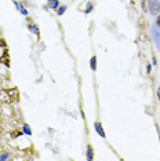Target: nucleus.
Segmentation results:
<instances>
[{"label": "nucleus", "instance_id": "obj_1", "mask_svg": "<svg viewBox=\"0 0 160 161\" xmlns=\"http://www.w3.org/2000/svg\"><path fill=\"white\" fill-rule=\"evenodd\" d=\"M149 12L153 17L160 15V0H149Z\"/></svg>", "mask_w": 160, "mask_h": 161}, {"label": "nucleus", "instance_id": "obj_2", "mask_svg": "<svg viewBox=\"0 0 160 161\" xmlns=\"http://www.w3.org/2000/svg\"><path fill=\"white\" fill-rule=\"evenodd\" d=\"M94 128H95V131H97V134L101 136V138H106V135H105V131H103L102 128V124L99 123V121H95L94 123Z\"/></svg>", "mask_w": 160, "mask_h": 161}, {"label": "nucleus", "instance_id": "obj_3", "mask_svg": "<svg viewBox=\"0 0 160 161\" xmlns=\"http://www.w3.org/2000/svg\"><path fill=\"white\" fill-rule=\"evenodd\" d=\"M47 4H48V7H50L51 10H57L58 7L61 6V4H59V0H48Z\"/></svg>", "mask_w": 160, "mask_h": 161}, {"label": "nucleus", "instance_id": "obj_4", "mask_svg": "<svg viewBox=\"0 0 160 161\" xmlns=\"http://www.w3.org/2000/svg\"><path fill=\"white\" fill-rule=\"evenodd\" d=\"M28 29L32 32V33H34V35H39V26L36 25V23L33 22H29L28 23Z\"/></svg>", "mask_w": 160, "mask_h": 161}, {"label": "nucleus", "instance_id": "obj_5", "mask_svg": "<svg viewBox=\"0 0 160 161\" xmlns=\"http://www.w3.org/2000/svg\"><path fill=\"white\" fill-rule=\"evenodd\" d=\"M86 158H87L88 161H91L92 158H94V150H92V147L90 146V145L87 146V154H86Z\"/></svg>", "mask_w": 160, "mask_h": 161}, {"label": "nucleus", "instance_id": "obj_6", "mask_svg": "<svg viewBox=\"0 0 160 161\" xmlns=\"http://www.w3.org/2000/svg\"><path fill=\"white\" fill-rule=\"evenodd\" d=\"M90 68H91L92 72L97 70V57H95V55H92L91 59H90Z\"/></svg>", "mask_w": 160, "mask_h": 161}, {"label": "nucleus", "instance_id": "obj_7", "mask_svg": "<svg viewBox=\"0 0 160 161\" xmlns=\"http://www.w3.org/2000/svg\"><path fill=\"white\" fill-rule=\"evenodd\" d=\"M8 158H11V153L10 151H4V153L0 154V161H6Z\"/></svg>", "mask_w": 160, "mask_h": 161}, {"label": "nucleus", "instance_id": "obj_8", "mask_svg": "<svg viewBox=\"0 0 160 161\" xmlns=\"http://www.w3.org/2000/svg\"><path fill=\"white\" fill-rule=\"evenodd\" d=\"M22 131H23V134H26V135H32V129H30V127H29V124H23L22 125Z\"/></svg>", "mask_w": 160, "mask_h": 161}, {"label": "nucleus", "instance_id": "obj_9", "mask_svg": "<svg viewBox=\"0 0 160 161\" xmlns=\"http://www.w3.org/2000/svg\"><path fill=\"white\" fill-rule=\"evenodd\" d=\"M66 8H68V6H65V4H62V6H59L57 8V14L58 15H62L63 12L66 11Z\"/></svg>", "mask_w": 160, "mask_h": 161}, {"label": "nucleus", "instance_id": "obj_10", "mask_svg": "<svg viewBox=\"0 0 160 161\" xmlns=\"http://www.w3.org/2000/svg\"><path fill=\"white\" fill-rule=\"evenodd\" d=\"M92 8H94L92 3H87V8L84 10V14H90V12L92 11Z\"/></svg>", "mask_w": 160, "mask_h": 161}, {"label": "nucleus", "instance_id": "obj_11", "mask_svg": "<svg viewBox=\"0 0 160 161\" xmlns=\"http://www.w3.org/2000/svg\"><path fill=\"white\" fill-rule=\"evenodd\" d=\"M14 6L17 7V10H21V8H22V4H21V3H19V1H17V0H14Z\"/></svg>", "mask_w": 160, "mask_h": 161}, {"label": "nucleus", "instance_id": "obj_12", "mask_svg": "<svg viewBox=\"0 0 160 161\" xmlns=\"http://www.w3.org/2000/svg\"><path fill=\"white\" fill-rule=\"evenodd\" d=\"M19 11H21V14H22V15H25V17H26V15H28V10H26V8H25V7H22V8H21V10H19Z\"/></svg>", "mask_w": 160, "mask_h": 161}, {"label": "nucleus", "instance_id": "obj_13", "mask_svg": "<svg viewBox=\"0 0 160 161\" xmlns=\"http://www.w3.org/2000/svg\"><path fill=\"white\" fill-rule=\"evenodd\" d=\"M152 65H157V59H156V57H153V59H152Z\"/></svg>", "mask_w": 160, "mask_h": 161}, {"label": "nucleus", "instance_id": "obj_14", "mask_svg": "<svg viewBox=\"0 0 160 161\" xmlns=\"http://www.w3.org/2000/svg\"><path fill=\"white\" fill-rule=\"evenodd\" d=\"M146 70H148V72H150V63H148V65H146Z\"/></svg>", "mask_w": 160, "mask_h": 161}, {"label": "nucleus", "instance_id": "obj_15", "mask_svg": "<svg viewBox=\"0 0 160 161\" xmlns=\"http://www.w3.org/2000/svg\"><path fill=\"white\" fill-rule=\"evenodd\" d=\"M157 98L160 99V87H159V88H157Z\"/></svg>", "mask_w": 160, "mask_h": 161}]
</instances>
